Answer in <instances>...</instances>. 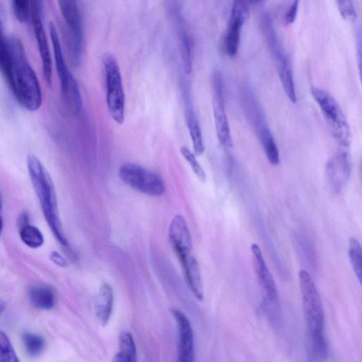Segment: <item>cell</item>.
I'll list each match as a JSON object with an SVG mask.
<instances>
[{
	"label": "cell",
	"mask_w": 362,
	"mask_h": 362,
	"mask_svg": "<svg viewBox=\"0 0 362 362\" xmlns=\"http://www.w3.org/2000/svg\"><path fill=\"white\" fill-rule=\"evenodd\" d=\"M349 148L339 147L338 151L327 161L326 177L333 192H340L348 182L351 175Z\"/></svg>",
	"instance_id": "8fae6325"
},
{
	"label": "cell",
	"mask_w": 362,
	"mask_h": 362,
	"mask_svg": "<svg viewBox=\"0 0 362 362\" xmlns=\"http://www.w3.org/2000/svg\"><path fill=\"white\" fill-rule=\"evenodd\" d=\"M5 309L4 303L0 299V314H1Z\"/></svg>",
	"instance_id": "e575fe53"
},
{
	"label": "cell",
	"mask_w": 362,
	"mask_h": 362,
	"mask_svg": "<svg viewBox=\"0 0 362 362\" xmlns=\"http://www.w3.org/2000/svg\"><path fill=\"white\" fill-rule=\"evenodd\" d=\"M0 71L9 87L13 83V61L12 56L4 32V27L0 20Z\"/></svg>",
	"instance_id": "44dd1931"
},
{
	"label": "cell",
	"mask_w": 362,
	"mask_h": 362,
	"mask_svg": "<svg viewBox=\"0 0 362 362\" xmlns=\"http://www.w3.org/2000/svg\"><path fill=\"white\" fill-rule=\"evenodd\" d=\"M2 228H3V220H2L1 217H0V237H1V231H2Z\"/></svg>",
	"instance_id": "d590c367"
},
{
	"label": "cell",
	"mask_w": 362,
	"mask_h": 362,
	"mask_svg": "<svg viewBox=\"0 0 362 362\" xmlns=\"http://www.w3.org/2000/svg\"><path fill=\"white\" fill-rule=\"evenodd\" d=\"M28 221L27 215L22 214L20 218V238L27 246L37 248L44 243L43 235L36 226L31 225Z\"/></svg>",
	"instance_id": "603a6c76"
},
{
	"label": "cell",
	"mask_w": 362,
	"mask_h": 362,
	"mask_svg": "<svg viewBox=\"0 0 362 362\" xmlns=\"http://www.w3.org/2000/svg\"><path fill=\"white\" fill-rule=\"evenodd\" d=\"M1 206H2V202H1V196H0V211H1Z\"/></svg>",
	"instance_id": "74e56055"
},
{
	"label": "cell",
	"mask_w": 362,
	"mask_h": 362,
	"mask_svg": "<svg viewBox=\"0 0 362 362\" xmlns=\"http://www.w3.org/2000/svg\"><path fill=\"white\" fill-rule=\"evenodd\" d=\"M113 302L112 289L109 284L105 283L100 288L95 303L96 317L103 325H107L110 318Z\"/></svg>",
	"instance_id": "d6986e66"
},
{
	"label": "cell",
	"mask_w": 362,
	"mask_h": 362,
	"mask_svg": "<svg viewBox=\"0 0 362 362\" xmlns=\"http://www.w3.org/2000/svg\"><path fill=\"white\" fill-rule=\"evenodd\" d=\"M28 297L30 303L36 308L49 310L55 303L53 291L46 286H33L29 289Z\"/></svg>",
	"instance_id": "ffe728a7"
},
{
	"label": "cell",
	"mask_w": 362,
	"mask_h": 362,
	"mask_svg": "<svg viewBox=\"0 0 362 362\" xmlns=\"http://www.w3.org/2000/svg\"><path fill=\"white\" fill-rule=\"evenodd\" d=\"M211 88L213 113L217 138L222 146L231 148L233 139L226 112L223 79L219 71H215L212 75Z\"/></svg>",
	"instance_id": "9c48e42d"
},
{
	"label": "cell",
	"mask_w": 362,
	"mask_h": 362,
	"mask_svg": "<svg viewBox=\"0 0 362 362\" xmlns=\"http://www.w3.org/2000/svg\"><path fill=\"white\" fill-rule=\"evenodd\" d=\"M118 175L126 185L142 194L159 197L165 192V185L162 177L140 165L125 163L120 165Z\"/></svg>",
	"instance_id": "52a82bcc"
},
{
	"label": "cell",
	"mask_w": 362,
	"mask_h": 362,
	"mask_svg": "<svg viewBox=\"0 0 362 362\" xmlns=\"http://www.w3.org/2000/svg\"><path fill=\"white\" fill-rule=\"evenodd\" d=\"M30 14L33 19L35 35L42 61L44 78L50 85L52 83V60L48 42L36 2L32 3Z\"/></svg>",
	"instance_id": "5bb4252c"
},
{
	"label": "cell",
	"mask_w": 362,
	"mask_h": 362,
	"mask_svg": "<svg viewBox=\"0 0 362 362\" xmlns=\"http://www.w3.org/2000/svg\"><path fill=\"white\" fill-rule=\"evenodd\" d=\"M268 161L273 165H279L280 156L278 147L269 127L267 125L256 132Z\"/></svg>",
	"instance_id": "cb8c5ba5"
},
{
	"label": "cell",
	"mask_w": 362,
	"mask_h": 362,
	"mask_svg": "<svg viewBox=\"0 0 362 362\" xmlns=\"http://www.w3.org/2000/svg\"><path fill=\"white\" fill-rule=\"evenodd\" d=\"M49 30L63 101L71 111L78 112L82 105L78 83L66 65L61 48L58 33L52 23H49Z\"/></svg>",
	"instance_id": "8992f818"
},
{
	"label": "cell",
	"mask_w": 362,
	"mask_h": 362,
	"mask_svg": "<svg viewBox=\"0 0 362 362\" xmlns=\"http://www.w3.org/2000/svg\"><path fill=\"white\" fill-rule=\"evenodd\" d=\"M339 11L345 20L354 21L356 18V11L352 0H335Z\"/></svg>",
	"instance_id": "1f68e13d"
},
{
	"label": "cell",
	"mask_w": 362,
	"mask_h": 362,
	"mask_svg": "<svg viewBox=\"0 0 362 362\" xmlns=\"http://www.w3.org/2000/svg\"><path fill=\"white\" fill-rule=\"evenodd\" d=\"M312 95L320 107L329 130L339 147L349 148L350 129L339 105L327 91L317 87L311 88Z\"/></svg>",
	"instance_id": "5b68a950"
},
{
	"label": "cell",
	"mask_w": 362,
	"mask_h": 362,
	"mask_svg": "<svg viewBox=\"0 0 362 362\" xmlns=\"http://www.w3.org/2000/svg\"><path fill=\"white\" fill-rule=\"evenodd\" d=\"M13 61V83L11 89L18 103L29 111L38 110L42 96L37 76L26 58L21 42L16 38L8 41Z\"/></svg>",
	"instance_id": "7a4b0ae2"
},
{
	"label": "cell",
	"mask_w": 362,
	"mask_h": 362,
	"mask_svg": "<svg viewBox=\"0 0 362 362\" xmlns=\"http://www.w3.org/2000/svg\"><path fill=\"white\" fill-rule=\"evenodd\" d=\"M171 313L176 321L178 330L177 360L192 362L194 356V344L192 327L189 320L181 310L173 308Z\"/></svg>",
	"instance_id": "7c38bea8"
},
{
	"label": "cell",
	"mask_w": 362,
	"mask_h": 362,
	"mask_svg": "<svg viewBox=\"0 0 362 362\" xmlns=\"http://www.w3.org/2000/svg\"><path fill=\"white\" fill-rule=\"evenodd\" d=\"M274 59L284 92L291 102L296 103L297 101L296 90L289 59L286 53Z\"/></svg>",
	"instance_id": "ac0fdd59"
},
{
	"label": "cell",
	"mask_w": 362,
	"mask_h": 362,
	"mask_svg": "<svg viewBox=\"0 0 362 362\" xmlns=\"http://www.w3.org/2000/svg\"><path fill=\"white\" fill-rule=\"evenodd\" d=\"M248 14L247 0L233 1L223 43L224 50L230 57L235 56L238 51L242 27Z\"/></svg>",
	"instance_id": "30bf717a"
},
{
	"label": "cell",
	"mask_w": 362,
	"mask_h": 362,
	"mask_svg": "<svg viewBox=\"0 0 362 362\" xmlns=\"http://www.w3.org/2000/svg\"><path fill=\"white\" fill-rule=\"evenodd\" d=\"M168 236L170 244L180 260L191 254L192 248L191 235L186 221L181 215H176L171 221Z\"/></svg>",
	"instance_id": "9a60e30c"
},
{
	"label": "cell",
	"mask_w": 362,
	"mask_h": 362,
	"mask_svg": "<svg viewBox=\"0 0 362 362\" xmlns=\"http://www.w3.org/2000/svg\"><path fill=\"white\" fill-rule=\"evenodd\" d=\"M180 153L183 158L190 165L194 175L197 176L200 182H205L206 179V173L199 164L194 153H192L187 146H182L180 148Z\"/></svg>",
	"instance_id": "f546056e"
},
{
	"label": "cell",
	"mask_w": 362,
	"mask_h": 362,
	"mask_svg": "<svg viewBox=\"0 0 362 362\" xmlns=\"http://www.w3.org/2000/svg\"><path fill=\"white\" fill-rule=\"evenodd\" d=\"M14 15L21 23L27 21L30 13L28 0H11Z\"/></svg>",
	"instance_id": "4dcf8cb0"
},
{
	"label": "cell",
	"mask_w": 362,
	"mask_h": 362,
	"mask_svg": "<svg viewBox=\"0 0 362 362\" xmlns=\"http://www.w3.org/2000/svg\"><path fill=\"white\" fill-rule=\"evenodd\" d=\"M299 0H293L290 7L284 16V23L285 25H289L293 23L296 19Z\"/></svg>",
	"instance_id": "d6a6232c"
},
{
	"label": "cell",
	"mask_w": 362,
	"mask_h": 362,
	"mask_svg": "<svg viewBox=\"0 0 362 362\" xmlns=\"http://www.w3.org/2000/svg\"><path fill=\"white\" fill-rule=\"evenodd\" d=\"M249 1H250L251 3H259V1H261L262 0H247Z\"/></svg>",
	"instance_id": "8d00e7d4"
},
{
	"label": "cell",
	"mask_w": 362,
	"mask_h": 362,
	"mask_svg": "<svg viewBox=\"0 0 362 362\" xmlns=\"http://www.w3.org/2000/svg\"><path fill=\"white\" fill-rule=\"evenodd\" d=\"M349 257L358 281L361 282V247L358 240L352 237L349 240Z\"/></svg>",
	"instance_id": "4316f807"
},
{
	"label": "cell",
	"mask_w": 362,
	"mask_h": 362,
	"mask_svg": "<svg viewBox=\"0 0 362 362\" xmlns=\"http://www.w3.org/2000/svg\"><path fill=\"white\" fill-rule=\"evenodd\" d=\"M18 356L8 336L0 330V362H18Z\"/></svg>",
	"instance_id": "f1b7e54d"
},
{
	"label": "cell",
	"mask_w": 362,
	"mask_h": 362,
	"mask_svg": "<svg viewBox=\"0 0 362 362\" xmlns=\"http://www.w3.org/2000/svg\"><path fill=\"white\" fill-rule=\"evenodd\" d=\"M180 52L183 70L185 74H189L192 68V45L187 33H180Z\"/></svg>",
	"instance_id": "83f0119b"
},
{
	"label": "cell",
	"mask_w": 362,
	"mask_h": 362,
	"mask_svg": "<svg viewBox=\"0 0 362 362\" xmlns=\"http://www.w3.org/2000/svg\"><path fill=\"white\" fill-rule=\"evenodd\" d=\"M253 267L258 281L266 296L269 303H276L278 301V292L274 278L269 272L262 252L258 245L253 243L251 245Z\"/></svg>",
	"instance_id": "4fadbf2b"
},
{
	"label": "cell",
	"mask_w": 362,
	"mask_h": 362,
	"mask_svg": "<svg viewBox=\"0 0 362 362\" xmlns=\"http://www.w3.org/2000/svg\"><path fill=\"white\" fill-rule=\"evenodd\" d=\"M59 7L68 28L70 59L74 66L81 63L83 33L78 0H59Z\"/></svg>",
	"instance_id": "ba28073f"
},
{
	"label": "cell",
	"mask_w": 362,
	"mask_h": 362,
	"mask_svg": "<svg viewBox=\"0 0 362 362\" xmlns=\"http://www.w3.org/2000/svg\"><path fill=\"white\" fill-rule=\"evenodd\" d=\"M262 28L266 42L273 58L285 53L277 38L276 31L269 16H264L262 21Z\"/></svg>",
	"instance_id": "d4e9b609"
},
{
	"label": "cell",
	"mask_w": 362,
	"mask_h": 362,
	"mask_svg": "<svg viewBox=\"0 0 362 362\" xmlns=\"http://www.w3.org/2000/svg\"><path fill=\"white\" fill-rule=\"evenodd\" d=\"M185 120L192 139L194 153L197 156H202L204 152L205 146L202 130L194 115L189 93H185Z\"/></svg>",
	"instance_id": "2e32d148"
},
{
	"label": "cell",
	"mask_w": 362,
	"mask_h": 362,
	"mask_svg": "<svg viewBox=\"0 0 362 362\" xmlns=\"http://www.w3.org/2000/svg\"><path fill=\"white\" fill-rule=\"evenodd\" d=\"M307 338L325 337V314L314 281L305 269L298 274Z\"/></svg>",
	"instance_id": "3957f363"
},
{
	"label": "cell",
	"mask_w": 362,
	"mask_h": 362,
	"mask_svg": "<svg viewBox=\"0 0 362 362\" xmlns=\"http://www.w3.org/2000/svg\"><path fill=\"white\" fill-rule=\"evenodd\" d=\"M50 259L56 264L60 267H64L66 265V261L65 260V259L57 252H52L50 254Z\"/></svg>",
	"instance_id": "836d02e7"
},
{
	"label": "cell",
	"mask_w": 362,
	"mask_h": 362,
	"mask_svg": "<svg viewBox=\"0 0 362 362\" xmlns=\"http://www.w3.org/2000/svg\"><path fill=\"white\" fill-rule=\"evenodd\" d=\"M187 284L197 299H203V286L200 269L196 258L191 254L180 260Z\"/></svg>",
	"instance_id": "e0dca14e"
},
{
	"label": "cell",
	"mask_w": 362,
	"mask_h": 362,
	"mask_svg": "<svg viewBox=\"0 0 362 362\" xmlns=\"http://www.w3.org/2000/svg\"><path fill=\"white\" fill-rule=\"evenodd\" d=\"M119 350L113 361L134 362L136 361V349L132 334L127 331L121 332L119 337Z\"/></svg>",
	"instance_id": "7402d4cb"
},
{
	"label": "cell",
	"mask_w": 362,
	"mask_h": 362,
	"mask_svg": "<svg viewBox=\"0 0 362 362\" xmlns=\"http://www.w3.org/2000/svg\"><path fill=\"white\" fill-rule=\"evenodd\" d=\"M22 341L26 352L31 356L40 354L45 346V341L42 336L30 332L22 334Z\"/></svg>",
	"instance_id": "484cf974"
},
{
	"label": "cell",
	"mask_w": 362,
	"mask_h": 362,
	"mask_svg": "<svg viewBox=\"0 0 362 362\" xmlns=\"http://www.w3.org/2000/svg\"><path fill=\"white\" fill-rule=\"evenodd\" d=\"M28 170L44 217L54 236L62 246L72 254L61 224L55 187L49 173L35 155H29Z\"/></svg>",
	"instance_id": "6da1fadb"
},
{
	"label": "cell",
	"mask_w": 362,
	"mask_h": 362,
	"mask_svg": "<svg viewBox=\"0 0 362 362\" xmlns=\"http://www.w3.org/2000/svg\"><path fill=\"white\" fill-rule=\"evenodd\" d=\"M103 64L108 112L116 123L122 124L125 117V94L119 66L115 57L110 54L103 56Z\"/></svg>",
	"instance_id": "277c9868"
}]
</instances>
